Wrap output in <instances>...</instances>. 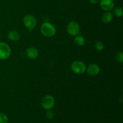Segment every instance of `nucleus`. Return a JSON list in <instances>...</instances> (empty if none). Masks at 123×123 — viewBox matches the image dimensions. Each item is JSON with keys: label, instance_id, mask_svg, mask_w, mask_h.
<instances>
[{"label": "nucleus", "instance_id": "9b49d317", "mask_svg": "<svg viewBox=\"0 0 123 123\" xmlns=\"http://www.w3.org/2000/svg\"><path fill=\"white\" fill-rule=\"evenodd\" d=\"M8 38L13 42H17L20 38V35L16 31H10L8 34Z\"/></svg>", "mask_w": 123, "mask_h": 123}, {"label": "nucleus", "instance_id": "f8f14e48", "mask_svg": "<svg viewBox=\"0 0 123 123\" xmlns=\"http://www.w3.org/2000/svg\"><path fill=\"white\" fill-rule=\"evenodd\" d=\"M74 43L79 46H83L85 44V39L82 36H78L74 38Z\"/></svg>", "mask_w": 123, "mask_h": 123}, {"label": "nucleus", "instance_id": "4468645a", "mask_svg": "<svg viewBox=\"0 0 123 123\" xmlns=\"http://www.w3.org/2000/svg\"><path fill=\"white\" fill-rule=\"evenodd\" d=\"M94 46L95 48L97 50H99V51H101V50H103V49H104V44L101 42H99V41L96 42V43L94 44Z\"/></svg>", "mask_w": 123, "mask_h": 123}, {"label": "nucleus", "instance_id": "423d86ee", "mask_svg": "<svg viewBox=\"0 0 123 123\" xmlns=\"http://www.w3.org/2000/svg\"><path fill=\"white\" fill-rule=\"evenodd\" d=\"M55 105V99L49 95L44 96L42 100V106L46 110H50Z\"/></svg>", "mask_w": 123, "mask_h": 123}, {"label": "nucleus", "instance_id": "0eeeda50", "mask_svg": "<svg viewBox=\"0 0 123 123\" xmlns=\"http://www.w3.org/2000/svg\"><path fill=\"white\" fill-rule=\"evenodd\" d=\"M100 4L101 8L107 12L112 10L115 6L114 0H101Z\"/></svg>", "mask_w": 123, "mask_h": 123}, {"label": "nucleus", "instance_id": "f03ea898", "mask_svg": "<svg viewBox=\"0 0 123 123\" xmlns=\"http://www.w3.org/2000/svg\"><path fill=\"white\" fill-rule=\"evenodd\" d=\"M71 69L76 74H82L86 71V65L82 61L77 60L72 62L71 65Z\"/></svg>", "mask_w": 123, "mask_h": 123}, {"label": "nucleus", "instance_id": "7ed1b4c3", "mask_svg": "<svg viewBox=\"0 0 123 123\" xmlns=\"http://www.w3.org/2000/svg\"><path fill=\"white\" fill-rule=\"evenodd\" d=\"M11 55V49L6 43L0 42V60H7Z\"/></svg>", "mask_w": 123, "mask_h": 123}, {"label": "nucleus", "instance_id": "a211bd4d", "mask_svg": "<svg viewBox=\"0 0 123 123\" xmlns=\"http://www.w3.org/2000/svg\"><path fill=\"white\" fill-rule=\"evenodd\" d=\"M90 2L92 4H96L99 1V0H89Z\"/></svg>", "mask_w": 123, "mask_h": 123}, {"label": "nucleus", "instance_id": "1a4fd4ad", "mask_svg": "<svg viewBox=\"0 0 123 123\" xmlns=\"http://www.w3.org/2000/svg\"><path fill=\"white\" fill-rule=\"evenodd\" d=\"M26 54L28 57L30 59H36L38 56V50L33 47L28 48L26 50Z\"/></svg>", "mask_w": 123, "mask_h": 123}, {"label": "nucleus", "instance_id": "2eb2a0df", "mask_svg": "<svg viewBox=\"0 0 123 123\" xmlns=\"http://www.w3.org/2000/svg\"><path fill=\"white\" fill-rule=\"evenodd\" d=\"M8 120V117L6 114L0 113V123H7Z\"/></svg>", "mask_w": 123, "mask_h": 123}, {"label": "nucleus", "instance_id": "f257e3e1", "mask_svg": "<svg viewBox=\"0 0 123 123\" xmlns=\"http://www.w3.org/2000/svg\"><path fill=\"white\" fill-rule=\"evenodd\" d=\"M40 32L46 37H53L56 33V28L49 22H44L40 27Z\"/></svg>", "mask_w": 123, "mask_h": 123}, {"label": "nucleus", "instance_id": "dca6fc26", "mask_svg": "<svg viewBox=\"0 0 123 123\" xmlns=\"http://www.w3.org/2000/svg\"><path fill=\"white\" fill-rule=\"evenodd\" d=\"M115 58L118 62H123V54L122 52H118L115 55Z\"/></svg>", "mask_w": 123, "mask_h": 123}, {"label": "nucleus", "instance_id": "6e6552de", "mask_svg": "<svg viewBox=\"0 0 123 123\" xmlns=\"http://www.w3.org/2000/svg\"><path fill=\"white\" fill-rule=\"evenodd\" d=\"M86 70L89 75L91 76H95L99 73L100 68L99 66L96 64H92L90 65Z\"/></svg>", "mask_w": 123, "mask_h": 123}, {"label": "nucleus", "instance_id": "f3484780", "mask_svg": "<svg viewBox=\"0 0 123 123\" xmlns=\"http://www.w3.org/2000/svg\"><path fill=\"white\" fill-rule=\"evenodd\" d=\"M46 116L48 119H52L54 117V114L52 111L50 110H48L47 112L46 113Z\"/></svg>", "mask_w": 123, "mask_h": 123}, {"label": "nucleus", "instance_id": "39448f33", "mask_svg": "<svg viewBox=\"0 0 123 123\" xmlns=\"http://www.w3.org/2000/svg\"><path fill=\"white\" fill-rule=\"evenodd\" d=\"M67 32L71 36H76L80 32V26L76 21H71L68 23L67 27Z\"/></svg>", "mask_w": 123, "mask_h": 123}, {"label": "nucleus", "instance_id": "ddd939ff", "mask_svg": "<svg viewBox=\"0 0 123 123\" xmlns=\"http://www.w3.org/2000/svg\"><path fill=\"white\" fill-rule=\"evenodd\" d=\"M114 14L118 18H121L123 15V10L121 7H116L114 9Z\"/></svg>", "mask_w": 123, "mask_h": 123}, {"label": "nucleus", "instance_id": "9d476101", "mask_svg": "<svg viewBox=\"0 0 123 123\" xmlns=\"http://www.w3.org/2000/svg\"><path fill=\"white\" fill-rule=\"evenodd\" d=\"M102 21L105 24H109L113 20V14L111 12H108L105 13L102 16Z\"/></svg>", "mask_w": 123, "mask_h": 123}, {"label": "nucleus", "instance_id": "20e7f679", "mask_svg": "<svg viewBox=\"0 0 123 123\" xmlns=\"http://www.w3.org/2000/svg\"><path fill=\"white\" fill-rule=\"evenodd\" d=\"M24 25L29 30H31L36 27L37 25V20L36 18L31 14H27L25 16L23 19Z\"/></svg>", "mask_w": 123, "mask_h": 123}]
</instances>
